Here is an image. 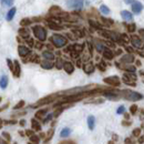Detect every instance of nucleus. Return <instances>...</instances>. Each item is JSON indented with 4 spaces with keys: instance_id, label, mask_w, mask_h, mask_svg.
<instances>
[{
    "instance_id": "c85d7f7f",
    "label": "nucleus",
    "mask_w": 144,
    "mask_h": 144,
    "mask_svg": "<svg viewBox=\"0 0 144 144\" xmlns=\"http://www.w3.org/2000/svg\"><path fill=\"white\" fill-rule=\"evenodd\" d=\"M7 63H8V67H9V69L11 70V72H12V71H13V64H12L11 60L8 59V60H7Z\"/></svg>"
},
{
    "instance_id": "79ce46f5",
    "label": "nucleus",
    "mask_w": 144,
    "mask_h": 144,
    "mask_svg": "<svg viewBox=\"0 0 144 144\" xmlns=\"http://www.w3.org/2000/svg\"><path fill=\"white\" fill-rule=\"evenodd\" d=\"M20 125H21V126H24V125H26V121H20Z\"/></svg>"
},
{
    "instance_id": "6e6552de",
    "label": "nucleus",
    "mask_w": 144,
    "mask_h": 144,
    "mask_svg": "<svg viewBox=\"0 0 144 144\" xmlns=\"http://www.w3.org/2000/svg\"><path fill=\"white\" fill-rule=\"evenodd\" d=\"M18 52H19V54L21 57H26V56H28L29 53H30V50H29V48H27V47L20 46L18 48Z\"/></svg>"
},
{
    "instance_id": "4c0bfd02",
    "label": "nucleus",
    "mask_w": 144,
    "mask_h": 144,
    "mask_svg": "<svg viewBox=\"0 0 144 144\" xmlns=\"http://www.w3.org/2000/svg\"><path fill=\"white\" fill-rule=\"evenodd\" d=\"M126 70H127V71H131V72H134L135 68L134 67H126Z\"/></svg>"
},
{
    "instance_id": "39448f33",
    "label": "nucleus",
    "mask_w": 144,
    "mask_h": 144,
    "mask_svg": "<svg viewBox=\"0 0 144 144\" xmlns=\"http://www.w3.org/2000/svg\"><path fill=\"white\" fill-rule=\"evenodd\" d=\"M104 82L108 83L110 85H114V86H118L120 84V80H119L118 77H110V78H105Z\"/></svg>"
},
{
    "instance_id": "9d476101",
    "label": "nucleus",
    "mask_w": 144,
    "mask_h": 144,
    "mask_svg": "<svg viewBox=\"0 0 144 144\" xmlns=\"http://www.w3.org/2000/svg\"><path fill=\"white\" fill-rule=\"evenodd\" d=\"M63 69L65 70V72H67V73H72L73 71H74V67H73L72 63H70V62L63 63Z\"/></svg>"
},
{
    "instance_id": "4468645a",
    "label": "nucleus",
    "mask_w": 144,
    "mask_h": 144,
    "mask_svg": "<svg viewBox=\"0 0 144 144\" xmlns=\"http://www.w3.org/2000/svg\"><path fill=\"white\" fill-rule=\"evenodd\" d=\"M94 124H95V119H94L93 115H90L88 118V126L90 130H93L94 129Z\"/></svg>"
},
{
    "instance_id": "37998d69",
    "label": "nucleus",
    "mask_w": 144,
    "mask_h": 144,
    "mask_svg": "<svg viewBox=\"0 0 144 144\" xmlns=\"http://www.w3.org/2000/svg\"><path fill=\"white\" fill-rule=\"evenodd\" d=\"M27 135H33V132H32V131H27Z\"/></svg>"
},
{
    "instance_id": "bb28decb",
    "label": "nucleus",
    "mask_w": 144,
    "mask_h": 144,
    "mask_svg": "<svg viewBox=\"0 0 144 144\" xmlns=\"http://www.w3.org/2000/svg\"><path fill=\"white\" fill-rule=\"evenodd\" d=\"M124 111H125V108L123 105H121V106H119V108H118L116 113L118 114H122V113H124Z\"/></svg>"
},
{
    "instance_id": "ea45409f",
    "label": "nucleus",
    "mask_w": 144,
    "mask_h": 144,
    "mask_svg": "<svg viewBox=\"0 0 144 144\" xmlns=\"http://www.w3.org/2000/svg\"><path fill=\"white\" fill-rule=\"evenodd\" d=\"M49 26H50V28H52V29H60V27H58V26H56V24H53V23H49Z\"/></svg>"
},
{
    "instance_id": "0eeeda50",
    "label": "nucleus",
    "mask_w": 144,
    "mask_h": 144,
    "mask_svg": "<svg viewBox=\"0 0 144 144\" xmlns=\"http://www.w3.org/2000/svg\"><path fill=\"white\" fill-rule=\"evenodd\" d=\"M143 9V6H142V3H140L138 1H135L132 3V11L135 12V13H140V12L142 11Z\"/></svg>"
},
{
    "instance_id": "b1692460",
    "label": "nucleus",
    "mask_w": 144,
    "mask_h": 144,
    "mask_svg": "<svg viewBox=\"0 0 144 144\" xmlns=\"http://www.w3.org/2000/svg\"><path fill=\"white\" fill-rule=\"evenodd\" d=\"M31 122H32V129L36 130V131H40L41 125L39 124V122H37L36 120H32Z\"/></svg>"
},
{
    "instance_id": "393cba45",
    "label": "nucleus",
    "mask_w": 144,
    "mask_h": 144,
    "mask_svg": "<svg viewBox=\"0 0 144 144\" xmlns=\"http://www.w3.org/2000/svg\"><path fill=\"white\" fill-rule=\"evenodd\" d=\"M30 141L33 144H37V143H39L40 139H39V136H37V135H31V136H30Z\"/></svg>"
},
{
    "instance_id": "de8ad7c7",
    "label": "nucleus",
    "mask_w": 144,
    "mask_h": 144,
    "mask_svg": "<svg viewBox=\"0 0 144 144\" xmlns=\"http://www.w3.org/2000/svg\"><path fill=\"white\" fill-rule=\"evenodd\" d=\"M125 1H126L127 3H131V2H132V1H133V0H125Z\"/></svg>"
},
{
    "instance_id": "f3484780",
    "label": "nucleus",
    "mask_w": 144,
    "mask_h": 144,
    "mask_svg": "<svg viewBox=\"0 0 144 144\" xmlns=\"http://www.w3.org/2000/svg\"><path fill=\"white\" fill-rule=\"evenodd\" d=\"M13 74L16 77H19L20 76V65H19V62L18 61H15V67H13Z\"/></svg>"
},
{
    "instance_id": "f8f14e48",
    "label": "nucleus",
    "mask_w": 144,
    "mask_h": 144,
    "mask_svg": "<svg viewBox=\"0 0 144 144\" xmlns=\"http://www.w3.org/2000/svg\"><path fill=\"white\" fill-rule=\"evenodd\" d=\"M121 16H122V18L124 19V20H132V18H133L132 13H131L130 11H127V10L121 11Z\"/></svg>"
},
{
    "instance_id": "aec40b11",
    "label": "nucleus",
    "mask_w": 144,
    "mask_h": 144,
    "mask_svg": "<svg viewBox=\"0 0 144 144\" xmlns=\"http://www.w3.org/2000/svg\"><path fill=\"white\" fill-rule=\"evenodd\" d=\"M70 133H71V130L69 129V127H64V129H62V131H61L60 133V136L61 138H68Z\"/></svg>"
},
{
    "instance_id": "7ed1b4c3",
    "label": "nucleus",
    "mask_w": 144,
    "mask_h": 144,
    "mask_svg": "<svg viewBox=\"0 0 144 144\" xmlns=\"http://www.w3.org/2000/svg\"><path fill=\"white\" fill-rule=\"evenodd\" d=\"M123 94H124L125 99H127V100H131V101H139V100H141V99L143 98L140 93L134 92V91H124V92H123Z\"/></svg>"
},
{
    "instance_id": "ddd939ff",
    "label": "nucleus",
    "mask_w": 144,
    "mask_h": 144,
    "mask_svg": "<svg viewBox=\"0 0 144 144\" xmlns=\"http://www.w3.org/2000/svg\"><path fill=\"white\" fill-rule=\"evenodd\" d=\"M121 61H122V62H124V63H131V62H133V61H134V57L132 54H126L124 57H122Z\"/></svg>"
},
{
    "instance_id": "c03bdc74",
    "label": "nucleus",
    "mask_w": 144,
    "mask_h": 144,
    "mask_svg": "<svg viewBox=\"0 0 144 144\" xmlns=\"http://www.w3.org/2000/svg\"><path fill=\"white\" fill-rule=\"evenodd\" d=\"M134 28H135V27H134V24L130 26V28H129V29H130V31H133V30H134Z\"/></svg>"
},
{
    "instance_id": "72a5a7b5",
    "label": "nucleus",
    "mask_w": 144,
    "mask_h": 144,
    "mask_svg": "<svg viewBox=\"0 0 144 144\" xmlns=\"http://www.w3.org/2000/svg\"><path fill=\"white\" fill-rule=\"evenodd\" d=\"M63 67V63H62V61L61 60H58V63H57V68L58 69H61Z\"/></svg>"
},
{
    "instance_id": "e433bc0d",
    "label": "nucleus",
    "mask_w": 144,
    "mask_h": 144,
    "mask_svg": "<svg viewBox=\"0 0 144 144\" xmlns=\"http://www.w3.org/2000/svg\"><path fill=\"white\" fill-rule=\"evenodd\" d=\"M136 109H138V106H136V105H132V106H131V112H132V113L134 114L135 112H136Z\"/></svg>"
},
{
    "instance_id": "cd10ccee",
    "label": "nucleus",
    "mask_w": 144,
    "mask_h": 144,
    "mask_svg": "<svg viewBox=\"0 0 144 144\" xmlns=\"http://www.w3.org/2000/svg\"><path fill=\"white\" fill-rule=\"evenodd\" d=\"M23 105H24V101H20L17 105L13 106V109H15V110H18V109H20V108H22Z\"/></svg>"
},
{
    "instance_id": "8fccbe9b",
    "label": "nucleus",
    "mask_w": 144,
    "mask_h": 144,
    "mask_svg": "<svg viewBox=\"0 0 144 144\" xmlns=\"http://www.w3.org/2000/svg\"><path fill=\"white\" fill-rule=\"evenodd\" d=\"M29 144H33V143H29Z\"/></svg>"
},
{
    "instance_id": "2eb2a0df",
    "label": "nucleus",
    "mask_w": 144,
    "mask_h": 144,
    "mask_svg": "<svg viewBox=\"0 0 144 144\" xmlns=\"http://www.w3.org/2000/svg\"><path fill=\"white\" fill-rule=\"evenodd\" d=\"M84 72L85 73H92L93 71H94V65L90 62V63H86L85 65H84Z\"/></svg>"
},
{
    "instance_id": "f03ea898",
    "label": "nucleus",
    "mask_w": 144,
    "mask_h": 144,
    "mask_svg": "<svg viewBox=\"0 0 144 144\" xmlns=\"http://www.w3.org/2000/svg\"><path fill=\"white\" fill-rule=\"evenodd\" d=\"M32 30H33L35 36L40 41H44V40L47 39V31L44 30V28H42L41 26H35Z\"/></svg>"
},
{
    "instance_id": "f257e3e1",
    "label": "nucleus",
    "mask_w": 144,
    "mask_h": 144,
    "mask_svg": "<svg viewBox=\"0 0 144 144\" xmlns=\"http://www.w3.org/2000/svg\"><path fill=\"white\" fill-rule=\"evenodd\" d=\"M51 41L57 48H62L67 44V39L63 36H60V35H53Z\"/></svg>"
},
{
    "instance_id": "5701e85b",
    "label": "nucleus",
    "mask_w": 144,
    "mask_h": 144,
    "mask_svg": "<svg viewBox=\"0 0 144 144\" xmlns=\"http://www.w3.org/2000/svg\"><path fill=\"white\" fill-rule=\"evenodd\" d=\"M100 11H101L103 15H109V13H110V9H109V8L106 7L105 5H101V7H100Z\"/></svg>"
},
{
    "instance_id": "412c9836",
    "label": "nucleus",
    "mask_w": 144,
    "mask_h": 144,
    "mask_svg": "<svg viewBox=\"0 0 144 144\" xmlns=\"http://www.w3.org/2000/svg\"><path fill=\"white\" fill-rule=\"evenodd\" d=\"M103 56H104V58H106V59L111 60L113 58V53H112V51H110V50H108V49H105V50H103Z\"/></svg>"
},
{
    "instance_id": "423d86ee",
    "label": "nucleus",
    "mask_w": 144,
    "mask_h": 144,
    "mask_svg": "<svg viewBox=\"0 0 144 144\" xmlns=\"http://www.w3.org/2000/svg\"><path fill=\"white\" fill-rule=\"evenodd\" d=\"M53 100H54V97L51 95V97H47V98H44V99H41V100L38 101V103H37L35 106L37 105H42V104H47V103H50V102H52Z\"/></svg>"
},
{
    "instance_id": "a19ab883",
    "label": "nucleus",
    "mask_w": 144,
    "mask_h": 144,
    "mask_svg": "<svg viewBox=\"0 0 144 144\" xmlns=\"http://www.w3.org/2000/svg\"><path fill=\"white\" fill-rule=\"evenodd\" d=\"M140 35H141V37L144 39V29H141V30H140Z\"/></svg>"
},
{
    "instance_id": "2f4dec72",
    "label": "nucleus",
    "mask_w": 144,
    "mask_h": 144,
    "mask_svg": "<svg viewBox=\"0 0 144 144\" xmlns=\"http://www.w3.org/2000/svg\"><path fill=\"white\" fill-rule=\"evenodd\" d=\"M140 132H141V130H140V129H135V130L133 131V135H134V136H139V135H140Z\"/></svg>"
},
{
    "instance_id": "4be33fe9",
    "label": "nucleus",
    "mask_w": 144,
    "mask_h": 144,
    "mask_svg": "<svg viewBox=\"0 0 144 144\" xmlns=\"http://www.w3.org/2000/svg\"><path fill=\"white\" fill-rule=\"evenodd\" d=\"M19 33L21 37H23V38H28L29 37V31L27 30V29H24V28H21L19 30Z\"/></svg>"
},
{
    "instance_id": "9b49d317",
    "label": "nucleus",
    "mask_w": 144,
    "mask_h": 144,
    "mask_svg": "<svg viewBox=\"0 0 144 144\" xmlns=\"http://www.w3.org/2000/svg\"><path fill=\"white\" fill-rule=\"evenodd\" d=\"M7 85H8V77L3 74L1 78H0V88L6 89Z\"/></svg>"
},
{
    "instance_id": "f704fd0d",
    "label": "nucleus",
    "mask_w": 144,
    "mask_h": 144,
    "mask_svg": "<svg viewBox=\"0 0 144 144\" xmlns=\"http://www.w3.org/2000/svg\"><path fill=\"white\" fill-rule=\"evenodd\" d=\"M29 23H30V21H29L28 19H24L21 21V26H27V24H29Z\"/></svg>"
},
{
    "instance_id": "1a4fd4ad",
    "label": "nucleus",
    "mask_w": 144,
    "mask_h": 144,
    "mask_svg": "<svg viewBox=\"0 0 144 144\" xmlns=\"http://www.w3.org/2000/svg\"><path fill=\"white\" fill-rule=\"evenodd\" d=\"M131 41H132V43H133L134 47H136V48H141L142 47V41L140 40L139 37L133 36L132 38H131Z\"/></svg>"
},
{
    "instance_id": "c756f323",
    "label": "nucleus",
    "mask_w": 144,
    "mask_h": 144,
    "mask_svg": "<svg viewBox=\"0 0 144 144\" xmlns=\"http://www.w3.org/2000/svg\"><path fill=\"white\" fill-rule=\"evenodd\" d=\"M97 49H98V51H103L104 50V47L102 46L101 43H97Z\"/></svg>"
},
{
    "instance_id": "c9c22d12",
    "label": "nucleus",
    "mask_w": 144,
    "mask_h": 144,
    "mask_svg": "<svg viewBox=\"0 0 144 144\" xmlns=\"http://www.w3.org/2000/svg\"><path fill=\"white\" fill-rule=\"evenodd\" d=\"M2 136H3V138H6V139H7V141H10V135L8 134V133L3 132V133H2Z\"/></svg>"
},
{
    "instance_id": "a211bd4d",
    "label": "nucleus",
    "mask_w": 144,
    "mask_h": 144,
    "mask_svg": "<svg viewBox=\"0 0 144 144\" xmlns=\"http://www.w3.org/2000/svg\"><path fill=\"white\" fill-rule=\"evenodd\" d=\"M42 57H43L46 60H50V61L54 59V56H53V53H51L50 51H44V52L42 53Z\"/></svg>"
},
{
    "instance_id": "09e8293b",
    "label": "nucleus",
    "mask_w": 144,
    "mask_h": 144,
    "mask_svg": "<svg viewBox=\"0 0 144 144\" xmlns=\"http://www.w3.org/2000/svg\"><path fill=\"white\" fill-rule=\"evenodd\" d=\"M109 144H112V142H110V143H109Z\"/></svg>"
},
{
    "instance_id": "a18cd8bd",
    "label": "nucleus",
    "mask_w": 144,
    "mask_h": 144,
    "mask_svg": "<svg viewBox=\"0 0 144 144\" xmlns=\"http://www.w3.org/2000/svg\"><path fill=\"white\" fill-rule=\"evenodd\" d=\"M0 143H1V144H7V142L5 141V140H3V141H2V140H0Z\"/></svg>"
},
{
    "instance_id": "a878e982",
    "label": "nucleus",
    "mask_w": 144,
    "mask_h": 144,
    "mask_svg": "<svg viewBox=\"0 0 144 144\" xmlns=\"http://www.w3.org/2000/svg\"><path fill=\"white\" fill-rule=\"evenodd\" d=\"M1 5L9 7V6L12 5V0H1Z\"/></svg>"
},
{
    "instance_id": "20e7f679",
    "label": "nucleus",
    "mask_w": 144,
    "mask_h": 144,
    "mask_svg": "<svg viewBox=\"0 0 144 144\" xmlns=\"http://www.w3.org/2000/svg\"><path fill=\"white\" fill-rule=\"evenodd\" d=\"M67 6L71 9H80L83 6V0H69Z\"/></svg>"
},
{
    "instance_id": "dca6fc26",
    "label": "nucleus",
    "mask_w": 144,
    "mask_h": 144,
    "mask_svg": "<svg viewBox=\"0 0 144 144\" xmlns=\"http://www.w3.org/2000/svg\"><path fill=\"white\" fill-rule=\"evenodd\" d=\"M41 67L43 69H52L53 63L50 60H46V61H42V62H41Z\"/></svg>"
},
{
    "instance_id": "58836bf2",
    "label": "nucleus",
    "mask_w": 144,
    "mask_h": 144,
    "mask_svg": "<svg viewBox=\"0 0 144 144\" xmlns=\"http://www.w3.org/2000/svg\"><path fill=\"white\" fill-rule=\"evenodd\" d=\"M51 119H52V114H49L48 116H47L46 119H44V122H48V121H50Z\"/></svg>"
},
{
    "instance_id": "49530a36",
    "label": "nucleus",
    "mask_w": 144,
    "mask_h": 144,
    "mask_svg": "<svg viewBox=\"0 0 144 144\" xmlns=\"http://www.w3.org/2000/svg\"><path fill=\"white\" fill-rule=\"evenodd\" d=\"M1 126H2V120L0 119V129H1Z\"/></svg>"
},
{
    "instance_id": "473e14b6",
    "label": "nucleus",
    "mask_w": 144,
    "mask_h": 144,
    "mask_svg": "<svg viewBox=\"0 0 144 144\" xmlns=\"http://www.w3.org/2000/svg\"><path fill=\"white\" fill-rule=\"evenodd\" d=\"M52 135H53V130L49 131V134H48V136H47V139H46V141H49V140L52 138Z\"/></svg>"
},
{
    "instance_id": "7c9ffc66",
    "label": "nucleus",
    "mask_w": 144,
    "mask_h": 144,
    "mask_svg": "<svg viewBox=\"0 0 144 144\" xmlns=\"http://www.w3.org/2000/svg\"><path fill=\"white\" fill-rule=\"evenodd\" d=\"M44 113H47V110H41V111H39V112H37V116L40 118L41 115H43Z\"/></svg>"
},
{
    "instance_id": "6ab92c4d",
    "label": "nucleus",
    "mask_w": 144,
    "mask_h": 144,
    "mask_svg": "<svg viewBox=\"0 0 144 144\" xmlns=\"http://www.w3.org/2000/svg\"><path fill=\"white\" fill-rule=\"evenodd\" d=\"M16 8H12V9H10L9 10V12H8V15H7V20L8 21H11L12 19H13V17H15V15H16Z\"/></svg>"
}]
</instances>
